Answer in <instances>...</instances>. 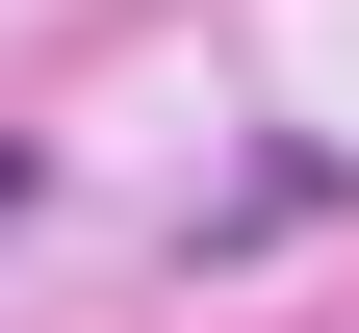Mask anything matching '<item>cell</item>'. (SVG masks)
I'll use <instances>...</instances> for the list:
<instances>
[{"label": "cell", "instance_id": "obj_1", "mask_svg": "<svg viewBox=\"0 0 359 333\" xmlns=\"http://www.w3.org/2000/svg\"><path fill=\"white\" fill-rule=\"evenodd\" d=\"M26 205H52V179H26V154H0V231H26Z\"/></svg>", "mask_w": 359, "mask_h": 333}]
</instances>
